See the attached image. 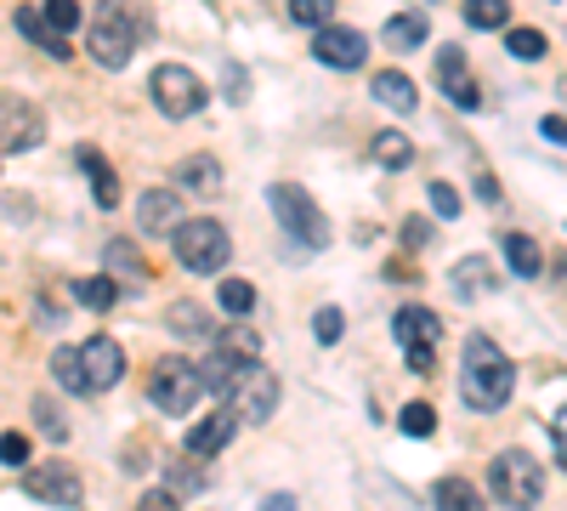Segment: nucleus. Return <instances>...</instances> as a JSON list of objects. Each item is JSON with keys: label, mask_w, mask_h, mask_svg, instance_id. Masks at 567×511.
Segmentation results:
<instances>
[{"label": "nucleus", "mask_w": 567, "mask_h": 511, "mask_svg": "<svg viewBox=\"0 0 567 511\" xmlns=\"http://www.w3.org/2000/svg\"><path fill=\"white\" fill-rule=\"evenodd\" d=\"M511 392H516V364H511L488 336H471L465 352H460V398H465L471 409L494 415V409L511 403Z\"/></svg>", "instance_id": "1"}, {"label": "nucleus", "mask_w": 567, "mask_h": 511, "mask_svg": "<svg viewBox=\"0 0 567 511\" xmlns=\"http://www.w3.org/2000/svg\"><path fill=\"white\" fill-rule=\"evenodd\" d=\"M488 489L511 511H534L539 494H545V467L528 449H505V454H494V467H488Z\"/></svg>", "instance_id": "2"}, {"label": "nucleus", "mask_w": 567, "mask_h": 511, "mask_svg": "<svg viewBox=\"0 0 567 511\" xmlns=\"http://www.w3.org/2000/svg\"><path fill=\"white\" fill-rule=\"evenodd\" d=\"M171 251L187 273H221L227 267V227L216 216H194V222H176L171 227Z\"/></svg>", "instance_id": "3"}, {"label": "nucleus", "mask_w": 567, "mask_h": 511, "mask_svg": "<svg viewBox=\"0 0 567 511\" xmlns=\"http://www.w3.org/2000/svg\"><path fill=\"white\" fill-rule=\"evenodd\" d=\"M267 200H272V216L284 222V234H290L296 245H307V251L329 245V222H323V211H318V200L307 188H296V182H272Z\"/></svg>", "instance_id": "4"}, {"label": "nucleus", "mask_w": 567, "mask_h": 511, "mask_svg": "<svg viewBox=\"0 0 567 511\" xmlns=\"http://www.w3.org/2000/svg\"><path fill=\"white\" fill-rule=\"evenodd\" d=\"M148 398H154V409H165V415H182L194 409L199 398H205V381H199V364H187V358H159L154 369H148Z\"/></svg>", "instance_id": "5"}, {"label": "nucleus", "mask_w": 567, "mask_h": 511, "mask_svg": "<svg viewBox=\"0 0 567 511\" xmlns=\"http://www.w3.org/2000/svg\"><path fill=\"white\" fill-rule=\"evenodd\" d=\"M136 52V23L125 18L120 0H109V7L91 12V63H103V69H125Z\"/></svg>", "instance_id": "6"}, {"label": "nucleus", "mask_w": 567, "mask_h": 511, "mask_svg": "<svg viewBox=\"0 0 567 511\" xmlns=\"http://www.w3.org/2000/svg\"><path fill=\"white\" fill-rule=\"evenodd\" d=\"M392 330H398V341H403L409 364L425 376V369H432V358H437V341H443V318H437L432 307H398Z\"/></svg>", "instance_id": "7"}, {"label": "nucleus", "mask_w": 567, "mask_h": 511, "mask_svg": "<svg viewBox=\"0 0 567 511\" xmlns=\"http://www.w3.org/2000/svg\"><path fill=\"white\" fill-rule=\"evenodd\" d=\"M154 103H159L171 120L199 114V109H205V80H199L194 69H182V63H159V69H154Z\"/></svg>", "instance_id": "8"}, {"label": "nucleus", "mask_w": 567, "mask_h": 511, "mask_svg": "<svg viewBox=\"0 0 567 511\" xmlns=\"http://www.w3.org/2000/svg\"><path fill=\"white\" fill-rule=\"evenodd\" d=\"M227 409L239 415V421H272V409H278V376L272 369H261V358L256 364H245V376H239V387L227 392Z\"/></svg>", "instance_id": "9"}, {"label": "nucleus", "mask_w": 567, "mask_h": 511, "mask_svg": "<svg viewBox=\"0 0 567 511\" xmlns=\"http://www.w3.org/2000/svg\"><path fill=\"white\" fill-rule=\"evenodd\" d=\"M45 136V114L23 98H0V154H23Z\"/></svg>", "instance_id": "10"}, {"label": "nucleus", "mask_w": 567, "mask_h": 511, "mask_svg": "<svg viewBox=\"0 0 567 511\" xmlns=\"http://www.w3.org/2000/svg\"><path fill=\"white\" fill-rule=\"evenodd\" d=\"M80 369H85V392H109L120 376H125V352L114 336H91L80 347Z\"/></svg>", "instance_id": "11"}, {"label": "nucleus", "mask_w": 567, "mask_h": 511, "mask_svg": "<svg viewBox=\"0 0 567 511\" xmlns=\"http://www.w3.org/2000/svg\"><path fill=\"white\" fill-rule=\"evenodd\" d=\"M312 52H318V63H329V69H363V63H369V40H363L358 29L323 23L318 40H312Z\"/></svg>", "instance_id": "12"}, {"label": "nucleus", "mask_w": 567, "mask_h": 511, "mask_svg": "<svg viewBox=\"0 0 567 511\" xmlns=\"http://www.w3.org/2000/svg\"><path fill=\"white\" fill-rule=\"evenodd\" d=\"M23 489L34 494V500H52V505H80V494H85V483H80V472L74 467H40V472H29L23 478Z\"/></svg>", "instance_id": "13"}, {"label": "nucleus", "mask_w": 567, "mask_h": 511, "mask_svg": "<svg viewBox=\"0 0 567 511\" xmlns=\"http://www.w3.org/2000/svg\"><path fill=\"white\" fill-rule=\"evenodd\" d=\"M437 85L449 91L460 109H477L483 103V91H477V80H471V63H465L460 45H443V52H437Z\"/></svg>", "instance_id": "14"}, {"label": "nucleus", "mask_w": 567, "mask_h": 511, "mask_svg": "<svg viewBox=\"0 0 567 511\" xmlns=\"http://www.w3.org/2000/svg\"><path fill=\"white\" fill-rule=\"evenodd\" d=\"M233 432H239V415H233V409H216V415H205V421L187 432V454H194V460H210V454H221V449L233 443Z\"/></svg>", "instance_id": "15"}, {"label": "nucleus", "mask_w": 567, "mask_h": 511, "mask_svg": "<svg viewBox=\"0 0 567 511\" xmlns=\"http://www.w3.org/2000/svg\"><path fill=\"white\" fill-rule=\"evenodd\" d=\"M176 188H182V194H194V200H210V194L221 188V165H216V154H187V160L176 165Z\"/></svg>", "instance_id": "16"}, {"label": "nucleus", "mask_w": 567, "mask_h": 511, "mask_svg": "<svg viewBox=\"0 0 567 511\" xmlns=\"http://www.w3.org/2000/svg\"><path fill=\"white\" fill-rule=\"evenodd\" d=\"M136 222L148 227V234H171V227L182 222V200L171 188H154V194H142L136 200Z\"/></svg>", "instance_id": "17"}, {"label": "nucleus", "mask_w": 567, "mask_h": 511, "mask_svg": "<svg viewBox=\"0 0 567 511\" xmlns=\"http://www.w3.org/2000/svg\"><path fill=\"white\" fill-rule=\"evenodd\" d=\"M245 364H250V358H233V352H221V347H216V352L199 364V381H205V392H216V398L227 403V392L239 387V376H245Z\"/></svg>", "instance_id": "18"}, {"label": "nucleus", "mask_w": 567, "mask_h": 511, "mask_svg": "<svg viewBox=\"0 0 567 511\" xmlns=\"http://www.w3.org/2000/svg\"><path fill=\"white\" fill-rule=\"evenodd\" d=\"M454 296L460 302H477V296H488L494 290V262H483V256H465V262H454Z\"/></svg>", "instance_id": "19"}, {"label": "nucleus", "mask_w": 567, "mask_h": 511, "mask_svg": "<svg viewBox=\"0 0 567 511\" xmlns=\"http://www.w3.org/2000/svg\"><path fill=\"white\" fill-rule=\"evenodd\" d=\"M374 103L392 109V114H409V109L420 103V91H414V80H409V74L386 69V74H374Z\"/></svg>", "instance_id": "20"}, {"label": "nucleus", "mask_w": 567, "mask_h": 511, "mask_svg": "<svg viewBox=\"0 0 567 511\" xmlns=\"http://www.w3.org/2000/svg\"><path fill=\"white\" fill-rule=\"evenodd\" d=\"M18 34H23V40H34V45H45V52H52L58 63H69V40L40 18V7H23V12H18Z\"/></svg>", "instance_id": "21"}, {"label": "nucleus", "mask_w": 567, "mask_h": 511, "mask_svg": "<svg viewBox=\"0 0 567 511\" xmlns=\"http://www.w3.org/2000/svg\"><path fill=\"white\" fill-rule=\"evenodd\" d=\"M80 171L91 176V188H97V205L114 211V205H120V176L109 171V160H103L97 149H80Z\"/></svg>", "instance_id": "22"}, {"label": "nucleus", "mask_w": 567, "mask_h": 511, "mask_svg": "<svg viewBox=\"0 0 567 511\" xmlns=\"http://www.w3.org/2000/svg\"><path fill=\"white\" fill-rule=\"evenodd\" d=\"M369 154H374V165H381V171H403V165L414 160V143H409L403 131H374Z\"/></svg>", "instance_id": "23"}, {"label": "nucleus", "mask_w": 567, "mask_h": 511, "mask_svg": "<svg viewBox=\"0 0 567 511\" xmlns=\"http://www.w3.org/2000/svg\"><path fill=\"white\" fill-rule=\"evenodd\" d=\"M74 302H80V307H91V313H109V307L120 302V278H114V273L80 278V285H74Z\"/></svg>", "instance_id": "24"}, {"label": "nucleus", "mask_w": 567, "mask_h": 511, "mask_svg": "<svg viewBox=\"0 0 567 511\" xmlns=\"http://www.w3.org/2000/svg\"><path fill=\"white\" fill-rule=\"evenodd\" d=\"M505 262H511L516 278H539L545 273V256H539V245L528 234H505Z\"/></svg>", "instance_id": "25"}, {"label": "nucleus", "mask_w": 567, "mask_h": 511, "mask_svg": "<svg viewBox=\"0 0 567 511\" xmlns=\"http://www.w3.org/2000/svg\"><path fill=\"white\" fill-rule=\"evenodd\" d=\"M432 500H437V511H488V505H483V494L471 489L465 478H443Z\"/></svg>", "instance_id": "26"}, {"label": "nucleus", "mask_w": 567, "mask_h": 511, "mask_svg": "<svg viewBox=\"0 0 567 511\" xmlns=\"http://www.w3.org/2000/svg\"><path fill=\"white\" fill-rule=\"evenodd\" d=\"M425 34H432V23H425L420 12H403L386 23V45H398V52H414V45H425Z\"/></svg>", "instance_id": "27"}, {"label": "nucleus", "mask_w": 567, "mask_h": 511, "mask_svg": "<svg viewBox=\"0 0 567 511\" xmlns=\"http://www.w3.org/2000/svg\"><path fill=\"white\" fill-rule=\"evenodd\" d=\"M165 324H171L176 336H210V318H205L199 302H176V307L165 313Z\"/></svg>", "instance_id": "28"}, {"label": "nucleus", "mask_w": 567, "mask_h": 511, "mask_svg": "<svg viewBox=\"0 0 567 511\" xmlns=\"http://www.w3.org/2000/svg\"><path fill=\"white\" fill-rule=\"evenodd\" d=\"M109 273L114 278H142V273H148V262H142V251L131 239H109Z\"/></svg>", "instance_id": "29"}, {"label": "nucleus", "mask_w": 567, "mask_h": 511, "mask_svg": "<svg viewBox=\"0 0 567 511\" xmlns=\"http://www.w3.org/2000/svg\"><path fill=\"white\" fill-rule=\"evenodd\" d=\"M221 352H233V358H261V336L250 330V324H227V330H221V341H216Z\"/></svg>", "instance_id": "30"}, {"label": "nucleus", "mask_w": 567, "mask_h": 511, "mask_svg": "<svg viewBox=\"0 0 567 511\" xmlns=\"http://www.w3.org/2000/svg\"><path fill=\"white\" fill-rule=\"evenodd\" d=\"M216 302H221V313H250L256 307V285H250V278H221Z\"/></svg>", "instance_id": "31"}, {"label": "nucleus", "mask_w": 567, "mask_h": 511, "mask_svg": "<svg viewBox=\"0 0 567 511\" xmlns=\"http://www.w3.org/2000/svg\"><path fill=\"white\" fill-rule=\"evenodd\" d=\"M52 376L63 381V392H85V369H80V347H58V352H52Z\"/></svg>", "instance_id": "32"}, {"label": "nucleus", "mask_w": 567, "mask_h": 511, "mask_svg": "<svg viewBox=\"0 0 567 511\" xmlns=\"http://www.w3.org/2000/svg\"><path fill=\"white\" fill-rule=\"evenodd\" d=\"M511 18V0H465V23L471 29H499Z\"/></svg>", "instance_id": "33"}, {"label": "nucleus", "mask_w": 567, "mask_h": 511, "mask_svg": "<svg viewBox=\"0 0 567 511\" xmlns=\"http://www.w3.org/2000/svg\"><path fill=\"white\" fill-rule=\"evenodd\" d=\"M341 330H347V313H341V307H318V313H312V336H318V347H336Z\"/></svg>", "instance_id": "34"}, {"label": "nucleus", "mask_w": 567, "mask_h": 511, "mask_svg": "<svg viewBox=\"0 0 567 511\" xmlns=\"http://www.w3.org/2000/svg\"><path fill=\"white\" fill-rule=\"evenodd\" d=\"M398 427H403L409 438H432V432H437V409H432V403H409Z\"/></svg>", "instance_id": "35"}, {"label": "nucleus", "mask_w": 567, "mask_h": 511, "mask_svg": "<svg viewBox=\"0 0 567 511\" xmlns=\"http://www.w3.org/2000/svg\"><path fill=\"white\" fill-rule=\"evenodd\" d=\"M505 45H511V58H523V63L545 58V34H539V29H511Z\"/></svg>", "instance_id": "36"}, {"label": "nucleus", "mask_w": 567, "mask_h": 511, "mask_svg": "<svg viewBox=\"0 0 567 511\" xmlns=\"http://www.w3.org/2000/svg\"><path fill=\"white\" fill-rule=\"evenodd\" d=\"M290 18L307 23V29H323L329 18H336V0H290Z\"/></svg>", "instance_id": "37"}, {"label": "nucleus", "mask_w": 567, "mask_h": 511, "mask_svg": "<svg viewBox=\"0 0 567 511\" xmlns=\"http://www.w3.org/2000/svg\"><path fill=\"white\" fill-rule=\"evenodd\" d=\"M40 18L52 23L58 34H69V29L80 23V7H74V0H45V7H40Z\"/></svg>", "instance_id": "38"}, {"label": "nucleus", "mask_w": 567, "mask_h": 511, "mask_svg": "<svg viewBox=\"0 0 567 511\" xmlns=\"http://www.w3.org/2000/svg\"><path fill=\"white\" fill-rule=\"evenodd\" d=\"M165 483H171V494H199V489H205V478H199L194 467H182V460L171 467V478H165Z\"/></svg>", "instance_id": "39"}, {"label": "nucleus", "mask_w": 567, "mask_h": 511, "mask_svg": "<svg viewBox=\"0 0 567 511\" xmlns=\"http://www.w3.org/2000/svg\"><path fill=\"white\" fill-rule=\"evenodd\" d=\"M0 460H7V467H29V438L7 432V438H0Z\"/></svg>", "instance_id": "40"}, {"label": "nucleus", "mask_w": 567, "mask_h": 511, "mask_svg": "<svg viewBox=\"0 0 567 511\" xmlns=\"http://www.w3.org/2000/svg\"><path fill=\"white\" fill-rule=\"evenodd\" d=\"M425 200H432L437 216H460V194L449 188V182H432V194H425Z\"/></svg>", "instance_id": "41"}, {"label": "nucleus", "mask_w": 567, "mask_h": 511, "mask_svg": "<svg viewBox=\"0 0 567 511\" xmlns=\"http://www.w3.org/2000/svg\"><path fill=\"white\" fill-rule=\"evenodd\" d=\"M34 415H40V427L52 432V438H69V427H63V415H58V403H45V398H40V403H34Z\"/></svg>", "instance_id": "42"}, {"label": "nucleus", "mask_w": 567, "mask_h": 511, "mask_svg": "<svg viewBox=\"0 0 567 511\" xmlns=\"http://www.w3.org/2000/svg\"><path fill=\"white\" fill-rule=\"evenodd\" d=\"M136 511H182V505H176L171 489H154V494H142V500H136Z\"/></svg>", "instance_id": "43"}, {"label": "nucleus", "mask_w": 567, "mask_h": 511, "mask_svg": "<svg viewBox=\"0 0 567 511\" xmlns=\"http://www.w3.org/2000/svg\"><path fill=\"white\" fill-rule=\"evenodd\" d=\"M550 443H556V460L567 467V409H556V421H550Z\"/></svg>", "instance_id": "44"}, {"label": "nucleus", "mask_w": 567, "mask_h": 511, "mask_svg": "<svg viewBox=\"0 0 567 511\" xmlns=\"http://www.w3.org/2000/svg\"><path fill=\"white\" fill-rule=\"evenodd\" d=\"M425 239H432V227H425V222H403V245L409 251H425Z\"/></svg>", "instance_id": "45"}, {"label": "nucleus", "mask_w": 567, "mask_h": 511, "mask_svg": "<svg viewBox=\"0 0 567 511\" xmlns=\"http://www.w3.org/2000/svg\"><path fill=\"white\" fill-rule=\"evenodd\" d=\"M539 131H545V136H550V143H567V120H556V114H550V120H545V125H539Z\"/></svg>", "instance_id": "46"}, {"label": "nucleus", "mask_w": 567, "mask_h": 511, "mask_svg": "<svg viewBox=\"0 0 567 511\" xmlns=\"http://www.w3.org/2000/svg\"><path fill=\"white\" fill-rule=\"evenodd\" d=\"M261 511H296V494H272V500H261Z\"/></svg>", "instance_id": "47"}, {"label": "nucleus", "mask_w": 567, "mask_h": 511, "mask_svg": "<svg viewBox=\"0 0 567 511\" xmlns=\"http://www.w3.org/2000/svg\"><path fill=\"white\" fill-rule=\"evenodd\" d=\"M477 194H483L488 205H499V188H494V176H477Z\"/></svg>", "instance_id": "48"}]
</instances>
